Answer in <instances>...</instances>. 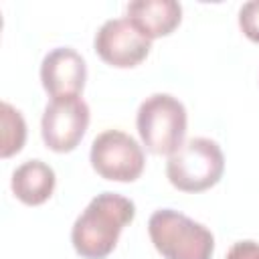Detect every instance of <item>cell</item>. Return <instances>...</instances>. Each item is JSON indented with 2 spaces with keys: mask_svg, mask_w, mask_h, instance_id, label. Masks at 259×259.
<instances>
[{
  "mask_svg": "<svg viewBox=\"0 0 259 259\" xmlns=\"http://www.w3.org/2000/svg\"><path fill=\"white\" fill-rule=\"evenodd\" d=\"M134 217L136 204L130 198L117 192H101L93 196L73 223V249L83 259H105L115 249L121 231Z\"/></svg>",
  "mask_w": 259,
  "mask_h": 259,
  "instance_id": "cell-1",
  "label": "cell"
},
{
  "mask_svg": "<svg viewBox=\"0 0 259 259\" xmlns=\"http://www.w3.org/2000/svg\"><path fill=\"white\" fill-rule=\"evenodd\" d=\"M239 26L249 40L259 42V0H249L239 8Z\"/></svg>",
  "mask_w": 259,
  "mask_h": 259,
  "instance_id": "cell-12",
  "label": "cell"
},
{
  "mask_svg": "<svg viewBox=\"0 0 259 259\" xmlns=\"http://www.w3.org/2000/svg\"><path fill=\"white\" fill-rule=\"evenodd\" d=\"M0 113H2V146H0V154H2V158H10V156L18 154L22 150V146H24L26 121H24L22 113L16 107H12L8 101H2Z\"/></svg>",
  "mask_w": 259,
  "mask_h": 259,
  "instance_id": "cell-11",
  "label": "cell"
},
{
  "mask_svg": "<svg viewBox=\"0 0 259 259\" xmlns=\"http://www.w3.org/2000/svg\"><path fill=\"white\" fill-rule=\"evenodd\" d=\"M87 81L85 59L71 47L49 51L40 63V83L51 99L79 97Z\"/></svg>",
  "mask_w": 259,
  "mask_h": 259,
  "instance_id": "cell-8",
  "label": "cell"
},
{
  "mask_svg": "<svg viewBox=\"0 0 259 259\" xmlns=\"http://www.w3.org/2000/svg\"><path fill=\"white\" fill-rule=\"evenodd\" d=\"M225 259H259V243L255 241H237Z\"/></svg>",
  "mask_w": 259,
  "mask_h": 259,
  "instance_id": "cell-13",
  "label": "cell"
},
{
  "mask_svg": "<svg viewBox=\"0 0 259 259\" xmlns=\"http://www.w3.org/2000/svg\"><path fill=\"white\" fill-rule=\"evenodd\" d=\"M55 184H57L55 170L42 160L22 162L20 166L14 168L10 178V188L14 196L28 206H38L47 202L53 196Z\"/></svg>",
  "mask_w": 259,
  "mask_h": 259,
  "instance_id": "cell-10",
  "label": "cell"
},
{
  "mask_svg": "<svg viewBox=\"0 0 259 259\" xmlns=\"http://www.w3.org/2000/svg\"><path fill=\"white\" fill-rule=\"evenodd\" d=\"M148 233L164 259H210L214 253L210 229L174 208L154 210L148 221Z\"/></svg>",
  "mask_w": 259,
  "mask_h": 259,
  "instance_id": "cell-2",
  "label": "cell"
},
{
  "mask_svg": "<svg viewBox=\"0 0 259 259\" xmlns=\"http://www.w3.org/2000/svg\"><path fill=\"white\" fill-rule=\"evenodd\" d=\"M225 172L221 146L210 138H190L168 156L166 176L182 192H202L214 186Z\"/></svg>",
  "mask_w": 259,
  "mask_h": 259,
  "instance_id": "cell-4",
  "label": "cell"
},
{
  "mask_svg": "<svg viewBox=\"0 0 259 259\" xmlns=\"http://www.w3.org/2000/svg\"><path fill=\"white\" fill-rule=\"evenodd\" d=\"M93 49L107 65L132 69L150 55L152 40L144 36L127 18H109L95 32Z\"/></svg>",
  "mask_w": 259,
  "mask_h": 259,
  "instance_id": "cell-7",
  "label": "cell"
},
{
  "mask_svg": "<svg viewBox=\"0 0 259 259\" xmlns=\"http://www.w3.org/2000/svg\"><path fill=\"white\" fill-rule=\"evenodd\" d=\"M125 18L150 40L170 34L182 20V6L176 0H134L125 4Z\"/></svg>",
  "mask_w": 259,
  "mask_h": 259,
  "instance_id": "cell-9",
  "label": "cell"
},
{
  "mask_svg": "<svg viewBox=\"0 0 259 259\" xmlns=\"http://www.w3.org/2000/svg\"><path fill=\"white\" fill-rule=\"evenodd\" d=\"M89 160L101 178L113 182H134L146 166L142 146L121 130H105L95 136Z\"/></svg>",
  "mask_w": 259,
  "mask_h": 259,
  "instance_id": "cell-5",
  "label": "cell"
},
{
  "mask_svg": "<svg viewBox=\"0 0 259 259\" xmlns=\"http://www.w3.org/2000/svg\"><path fill=\"white\" fill-rule=\"evenodd\" d=\"M186 107L170 93H154L146 97L136 115V125L142 144L152 154H172L184 144Z\"/></svg>",
  "mask_w": 259,
  "mask_h": 259,
  "instance_id": "cell-3",
  "label": "cell"
},
{
  "mask_svg": "<svg viewBox=\"0 0 259 259\" xmlns=\"http://www.w3.org/2000/svg\"><path fill=\"white\" fill-rule=\"evenodd\" d=\"M89 125V105L81 97L51 99L42 111L40 136L49 150L65 154L79 146Z\"/></svg>",
  "mask_w": 259,
  "mask_h": 259,
  "instance_id": "cell-6",
  "label": "cell"
}]
</instances>
